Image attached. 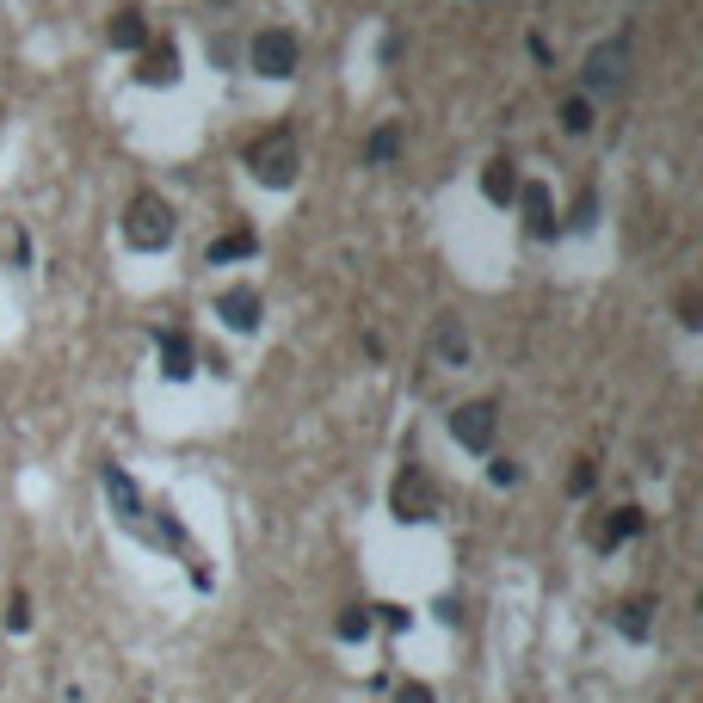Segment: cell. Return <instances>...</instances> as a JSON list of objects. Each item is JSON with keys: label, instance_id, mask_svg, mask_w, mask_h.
<instances>
[{"label": "cell", "instance_id": "1", "mask_svg": "<svg viewBox=\"0 0 703 703\" xmlns=\"http://www.w3.org/2000/svg\"><path fill=\"white\" fill-rule=\"evenodd\" d=\"M173 229H179V216H173V204H167L161 192H136V198H130V210H124V241H130V247L155 253V247L173 241Z\"/></svg>", "mask_w": 703, "mask_h": 703}, {"label": "cell", "instance_id": "2", "mask_svg": "<svg viewBox=\"0 0 703 703\" xmlns=\"http://www.w3.org/2000/svg\"><path fill=\"white\" fill-rule=\"evenodd\" d=\"M296 167H303V155H296L290 130H266L259 142H247V173L259 185H272V192H284V185L296 179Z\"/></svg>", "mask_w": 703, "mask_h": 703}, {"label": "cell", "instance_id": "3", "mask_svg": "<svg viewBox=\"0 0 703 703\" xmlns=\"http://www.w3.org/2000/svg\"><path fill=\"white\" fill-rule=\"evenodd\" d=\"M247 62H253V74H266V81H290L296 62H303V37H296L290 25H266L247 44Z\"/></svg>", "mask_w": 703, "mask_h": 703}, {"label": "cell", "instance_id": "4", "mask_svg": "<svg viewBox=\"0 0 703 703\" xmlns=\"http://www.w3.org/2000/svg\"><path fill=\"white\" fill-rule=\"evenodd\" d=\"M389 506H395L401 525H426V518L438 512V488H432V475H426L420 463H407V469L395 475V488H389Z\"/></svg>", "mask_w": 703, "mask_h": 703}, {"label": "cell", "instance_id": "5", "mask_svg": "<svg viewBox=\"0 0 703 703\" xmlns=\"http://www.w3.org/2000/svg\"><path fill=\"white\" fill-rule=\"evenodd\" d=\"M494 426H500L494 401H463L451 414V438L463 444V451H494Z\"/></svg>", "mask_w": 703, "mask_h": 703}, {"label": "cell", "instance_id": "6", "mask_svg": "<svg viewBox=\"0 0 703 703\" xmlns=\"http://www.w3.org/2000/svg\"><path fill=\"white\" fill-rule=\"evenodd\" d=\"M155 352H161V377H167V383H185V377H192L198 352H192V340H185L179 327H167V333H161V340H155Z\"/></svg>", "mask_w": 703, "mask_h": 703}, {"label": "cell", "instance_id": "7", "mask_svg": "<svg viewBox=\"0 0 703 703\" xmlns=\"http://www.w3.org/2000/svg\"><path fill=\"white\" fill-rule=\"evenodd\" d=\"M216 315L229 321V327H241V333H253V327H259V315H266V309H259V290H253V284H235V290H222Z\"/></svg>", "mask_w": 703, "mask_h": 703}, {"label": "cell", "instance_id": "8", "mask_svg": "<svg viewBox=\"0 0 703 703\" xmlns=\"http://www.w3.org/2000/svg\"><path fill=\"white\" fill-rule=\"evenodd\" d=\"M136 81L142 87H173L179 81V50L173 44H148L142 62H136Z\"/></svg>", "mask_w": 703, "mask_h": 703}, {"label": "cell", "instance_id": "9", "mask_svg": "<svg viewBox=\"0 0 703 703\" xmlns=\"http://www.w3.org/2000/svg\"><path fill=\"white\" fill-rule=\"evenodd\" d=\"M642 531H648V512H642V506H617V512L605 518V525L592 531V543H599V549H617V543L642 537Z\"/></svg>", "mask_w": 703, "mask_h": 703}, {"label": "cell", "instance_id": "10", "mask_svg": "<svg viewBox=\"0 0 703 703\" xmlns=\"http://www.w3.org/2000/svg\"><path fill=\"white\" fill-rule=\"evenodd\" d=\"M623 81V44H599L586 56V93H605Z\"/></svg>", "mask_w": 703, "mask_h": 703}, {"label": "cell", "instance_id": "11", "mask_svg": "<svg viewBox=\"0 0 703 703\" xmlns=\"http://www.w3.org/2000/svg\"><path fill=\"white\" fill-rule=\"evenodd\" d=\"M105 500L118 506V518H124V525H136V518H142V494H136V481H130L118 463H105Z\"/></svg>", "mask_w": 703, "mask_h": 703}, {"label": "cell", "instance_id": "12", "mask_svg": "<svg viewBox=\"0 0 703 703\" xmlns=\"http://www.w3.org/2000/svg\"><path fill=\"white\" fill-rule=\"evenodd\" d=\"M481 192H488L494 204H512V198H518V167H512V155H494L488 167H481Z\"/></svg>", "mask_w": 703, "mask_h": 703}, {"label": "cell", "instance_id": "13", "mask_svg": "<svg viewBox=\"0 0 703 703\" xmlns=\"http://www.w3.org/2000/svg\"><path fill=\"white\" fill-rule=\"evenodd\" d=\"M253 253H259V235L253 229H229L222 241L204 247V266H229V259H253Z\"/></svg>", "mask_w": 703, "mask_h": 703}, {"label": "cell", "instance_id": "14", "mask_svg": "<svg viewBox=\"0 0 703 703\" xmlns=\"http://www.w3.org/2000/svg\"><path fill=\"white\" fill-rule=\"evenodd\" d=\"M518 204H525L531 235H537V241H549V235H555V210H549V192H543V185H518Z\"/></svg>", "mask_w": 703, "mask_h": 703}, {"label": "cell", "instance_id": "15", "mask_svg": "<svg viewBox=\"0 0 703 703\" xmlns=\"http://www.w3.org/2000/svg\"><path fill=\"white\" fill-rule=\"evenodd\" d=\"M432 352H438L444 364H463V358H469V333H463V321H457V315H444V321H438Z\"/></svg>", "mask_w": 703, "mask_h": 703}, {"label": "cell", "instance_id": "16", "mask_svg": "<svg viewBox=\"0 0 703 703\" xmlns=\"http://www.w3.org/2000/svg\"><path fill=\"white\" fill-rule=\"evenodd\" d=\"M105 37H111V50H142V37H148V25H142V13H136V7H124V13H111Z\"/></svg>", "mask_w": 703, "mask_h": 703}, {"label": "cell", "instance_id": "17", "mask_svg": "<svg viewBox=\"0 0 703 703\" xmlns=\"http://www.w3.org/2000/svg\"><path fill=\"white\" fill-rule=\"evenodd\" d=\"M617 629H623L629 642H648V629H654V599H623Z\"/></svg>", "mask_w": 703, "mask_h": 703}, {"label": "cell", "instance_id": "18", "mask_svg": "<svg viewBox=\"0 0 703 703\" xmlns=\"http://www.w3.org/2000/svg\"><path fill=\"white\" fill-rule=\"evenodd\" d=\"M370 623H377V617H370V605H346L340 617H333V636H340V642H364Z\"/></svg>", "mask_w": 703, "mask_h": 703}, {"label": "cell", "instance_id": "19", "mask_svg": "<svg viewBox=\"0 0 703 703\" xmlns=\"http://www.w3.org/2000/svg\"><path fill=\"white\" fill-rule=\"evenodd\" d=\"M395 155H401V124H383L377 136H370V148H364V161H370V167H389Z\"/></svg>", "mask_w": 703, "mask_h": 703}, {"label": "cell", "instance_id": "20", "mask_svg": "<svg viewBox=\"0 0 703 703\" xmlns=\"http://www.w3.org/2000/svg\"><path fill=\"white\" fill-rule=\"evenodd\" d=\"M562 130H574V136L592 130V105H586V99H568V105H562Z\"/></svg>", "mask_w": 703, "mask_h": 703}, {"label": "cell", "instance_id": "21", "mask_svg": "<svg viewBox=\"0 0 703 703\" xmlns=\"http://www.w3.org/2000/svg\"><path fill=\"white\" fill-rule=\"evenodd\" d=\"M7 629H31V605L19 599V592H13V599H7Z\"/></svg>", "mask_w": 703, "mask_h": 703}, {"label": "cell", "instance_id": "22", "mask_svg": "<svg viewBox=\"0 0 703 703\" xmlns=\"http://www.w3.org/2000/svg\"><path fill=\"white\" fill-rule=\"evenodd\" d=\"M395 703H432V691H426V685H420V679H407V685H401V691H395Z\"/></svg>", "mask_w": 703, "mask_h": 703}, {"label": "cell", "instance_id": "23", "mask_svg": "<svg viewBox=\"0 0 703 703\" xmlns=\"http://www.w3.org/2000/svg\"><path fill=\"white\" fill-rule=\"evenodd\" d=\"M488 475H494V488H512V481H518V463H512V457H500Z\"/></svg>", "mask_w": 703, "mask_h": 703}, {"label": "cell", "instance_id": "24", "mask_svg": "<svg viewBox=\"0 0 703 703\" xmlns=\"http://www.w3.org/2000/svg\"><path fill=\"white\" fill-rule=\"evenodd\" d=\"M370 617H383L389 629H401V623H407V611H401V605H370Z\"/></svg>", "mask_w": 703, "mask_h": 703}, {"label": "cell", "instance_id": "25", "mask_svg": "<svg viewBox=\"0 0 703 703\" xmlns=\"http://www.w3.org/2000/svg\"><path fill=\"white\" fill-rule=\"evenodd\" d=\"M592 210H599V198H592V192H586V198L574 204V229H586V222H592Z\"/></svg>", "mask_w": 703, "mask_h": 703}, {"label": "cell", "instance_id": "26", "mask_svg": "<svg viewBox=\"0 0 703 703\" xmlns=\"http://www.w3.org/2000/svg\"><path fill=\"white\" fill-rule=\"evenodd\" d=\"M679 321H685V327H697V321H703V315H697V296H691V290L679 296Z\"/></svg>", "mask_w": 703, "mask_h": 703}]
</instances>
